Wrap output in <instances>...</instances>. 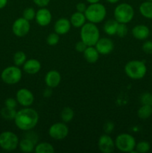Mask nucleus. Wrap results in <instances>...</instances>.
Instances as JSON below:
<instances>
[{
	"label": "nucleus",
	"mask_w": 152,
	"mask_h": 153,
	"mask_svg": "<svg viewBox=\"0 0 152 153\" xmlns=\"http://www.w3.org/2000/svg\"><path fill=\"white\" fill-rule=\"evenodd\" d=\"M15 125L22 131H28L33 129L37 125L39 115L37 111L29 107H24L16 112L14 118Z\"/></svg>",
	"instance_id": "f257e3e1"
},
{
	"label": "nucleus",
	"mask_w": 152,
	"mask_h": 153,
	"mask_svg": "<svg viewBox=\"0 0 152 153\" xmlns=\"http://www.w3.org/2000/svg\"><path fill=\"white\" fill-rule=\"evenodd\" d=\"M80 40L87 46H95L100 38V31L96 24L86 22L80 28Z\"/></svg>",
	"instance_id": "f03ea898"
},
{
	"label": "nucleus",
	"mask_w": 152,
	"mask_h": 153,
	"mask_svg": "<svg viewBox=\"0 0 152 153\" xmlns=\"http://www.w3.org/2000/svg\"><path fill=\"white\" fill-rule=\"evenodd\" d=\"M88 22L98 24L102 22L107 15V9L104 4L99 2L89 4L84 12Z\"/></svg>",
	"instance_id": "7ed1b4c3"
},
{
	"label": "nucleus",
	"mask_w": 152,
	"mask_h": 153,
	"mask_svg": "<svg viewBox=\"0 0 152 153\" xmlns=\"http://www.w3.org/2000/svg\"><path fill=\"white\" fill-rule=\"evenodd\" d=\"M125 74L131 79L139 80L145 77L147 73V67L142 61L133 60L125 66Z\"/></svg>",
	"instance_id": "20e7f679"
},
{
	"label": "nucleus",
	"mask_w": 152,
	"mask_h": 153,
	"mask_svg": "<svg viewBox=\"0 0 152 153\" xmlns=\"http://www.w3.org/2000/svg\"><path fill=\"white\" fill-rule=\"evenodd\" d=\"M113 14L119 23L128 24L134 16V7L128 3H121L115 7Z\"/></svg>",
	"instance_id": "39448f33"
},
{
	"label": "nucleus",
	"mask_w": 152,
	"mask_h": 153,
	"mask_svg": "<svg viewBox=\"0 0 152 153\" xmlns=\"http://www.w3.org/2000/svg\"><path fill=\"white\" fill-rule=\"evenodd\" d=\"M136 144L137 142L134 136L128 133L119 134L115 140L116 148L123 152H137V151H134Z\"/></svg>",
	"instance_id": "423d86ee"
},
{
	"label": "nucleus",
	"mask_w": 152,
	"mask_h": 153,
	"mask_svg": "<svg viewBox=\"0 0 152 153\" xmlns=\"http://www.w3.org/2000/svg\"><path fill=\"white\" fill-rule=\"evenodd\" d=\"M22 71L16 65L6 67L1 73V80L7 85L17 84L22 79Z\"/></svg>",
	"instance_id": "0eeeda50"
},
{
	"label": "nucleus",
	"mask_w": 152,
	"mask_h": 153,
	"mask_svg": "<svg viewBox=\"0 0 152 153\" xmlns=\"http://www.w3.org/2000/svg\"><path fill=\"white\" fill-rule=\"evenodd\" d=\"M19 137L12 131H3L0 134V147L5 151L15 150L19 146Z\"/></svg>",
	"instance_id": "6e6552de"
},
{
	"label": "nucleus",
	"mask_w": 152,
	"mask_h": 153,
	"mask_svg": "<svg viewBox=\"0 0 152 153\" xmlns=\"http://www.w3.org/2000/svg\"><path fill=\"white\" fill-rule=\"evenodd\" d=\"M30 29H31L30 22L24 17L16 19L12 25V31L16 37H25L29 33Z\"/></svg>",
	"instance_id": "1a4fd4ad"
},
{
	"label": "nucleus",
	"mask_w": 152,
	"mask_h": 153,
	"mask_svg": "<svg viewBox=\"0 0 152 153\" xmlns=\"http://www.w3.org/2000/svg\"><path fill=\"white\" fill-rule=\"evenodd\" d=\"M69 134V128L65 123H55L50 126L49 134L52 139L63 140L66 138Z\"/></svg>",
	"instance_id": "9d476101"
},
{
	"label": "nucleus",
	"mask_w": 152,
	"mask_h": 153,
	"mask_svg": "<svg viewBox=\"0 0 152 153\" xmlns=\"http://www.w3.org/2000/svg\"><path fill=\"white\" fill-rule=\"evenodd\" d=\"M16 100L20 105L30 107L34 102V94L27 88H21L16 92Z\"/></svg>",
	"instance_id": "9b49d317"
},
{
	"label": "nucleus",
	"mask_w": 152,
	"mask_h": 153,
	"mask_svg": "<svg viewBox=\"0 0 152 153\" xmlns=\"http://www.w3.org/2000/svg\"><path fill=\"white\" fill-rule=\"evenodd\" d=\"M98 146L101 152L111 153L116 148L115 140L108 134H102L98 139Z\"/></svg>",
	"instance_id": "f8f14e48"
},
{
	"label": "nucleus",
	"mask_w": 152,
	"mask_h": 153,
	"mask_svg": "<svg viewBox=\"0 0 152 153\" xmlns=\"http://www.w3.org/2000/svg\"><path fill=\"white\" fill-rule=\"evenodd\" d=\"M95 47L96 48L100 55H109L113 52L114 49V43L112 41L111 39L107 38V37H102V38H99L96 44L95 45Z\"/></svg>",
	"instance_id": "ddd939ff"
},
{
	"label": "nucleus",
	"mask_w": 152,
	"mask_h": 153,
	"mask_svg": "<svg viewBox=\"0 0 152 153\" xmlns=\"http://www.w3.org/2000/svg\"><path fill=\"white\" fill-rule=\"evenodd\" d=\"M52 19V15L50 10L46 7H40L36 11L35 20L40 26H47L51 23Z\"/></svg>",
	"instance_id": "4468645a"
},
{
	"label": "nucleus",
	"mask_w": 152,
	"mask_h": 153,
	"mask_svg": "<svg viewBox=\"0 0 152 153\" xmlns=\"http://www.w3.org/2000/svg\"><path fill=\"white\" fill-rule=\"evenodd\" d=\"M61 82V74L59 72L55 70H52L49 71L45 76V82L49 88H57L60 85Z\"/></svg>",
	"instance_id": "2eb2a0df"
},
{
	"label": "nucleus",
	"mask_w": 152,
	"mask_h": 153,
	"mask_svg": "<svg viewBox=\"0 0 152 153\" xmlns=\"http://www.w3.org/2000/svg\"><path fill=\"white\" fill-rule=\"evenodd\" d=\"M71 26L70 20H69L66 18H61L55 22V25H54L55 32H56L59 35H63L70 31Z\"/></svg>",
	"instance_id": "dca6fc26"
},
{
	"label": "nucleus",
	"mask_w": 152,
	"mask_h": 153,
	"mask_svg": "<svg viewBox=\"0 0 152 153\" xmlns=\"http://www.w3.org/2000/svg\"><path fill=\"white\" fill-rule=\"evenodd\" d=\"M132 35L139 40H146L150 35V29L145 25H137L132 29Z\"/></svg>",
	"instance_id": "f3484780"
},
{
	"label": "nucleus",
	"mask_w": 152,
	"mask_h": 153,
	"mask_svg": "<svg viewBox=\"0 0 152 153\" xmlns=\"http://www.w3.org/2000/svg\"><path fill=\"white\" fill-rule=\"evenodd\" d=\"M22 67H23L24 71L29 75L36 74L41 70V64H40V62L38 60L34 59V58L26 60V61L22 65Z\"/></svg>",
	"instance_id": "a211bd4d"
},
{
	"label": "nucleus",
	"mask_w": 152,
	"mask_h": 153,
	"mask_svg": "<svg viewBox=\"0 0 152 153\" xmlns=\"http://www.w3.org/2000/svg\"><path fill=\"white\" fill-rule=\"evenodd\" d=\"M83 54L85 60L89 64H95L99 58L100 55L95 46H87Z\"/></svg>",
	"instance_id": "6ab92c4d"
},
{
	"label": "nucleus",
	"mask_w": 152,
	"mask_h": 153,
	"mask_svg": "<svg viewBox=\"0 0 152 153\" xmlns=\"http://www.w3.org/2000/svg\"><path fill=\"white\" fill-rule=\"evenodd\" d=\"M86 16L84 13L76 11L72 13L70 17V22L71 25L75 28H81L86 23Z\"/></svg>",
	"instance_id": "aec40b11"
},
{
	"label": "nucleus",
	"mask_w": 152,
	"mask_h": 153,
	"mask_svg": "<svg viewBox=\"0 0 152 153\" xmlns=\"http://www.w3.org/2000/svg\"><path fill=\"white\" fill-rule=\"evenodd\" d=\"M18 147L19 148V149L22 152L29 153L33 152L35 149V143L31 139L28 138V137H25V138L19 140Z\"/></svg>",
	"instance_id": "412c9836"
},
{
	"label": "nucleus",
	"mask_w": 152,
	"mask_h": 153,
	"mask_svg": "<svg viewBox=\"0 0 152 153\" xmlns=\"http://www.w3.org/2000/svg\"><path fill=\"white\" fill-rule=\"evenodd\" d=\"M119 22L116 19H109L104 23V31L110 36H114L116 34Z\"/></svg>",
	"instance_id": "4be33fe9"
},
{
	"label": "nucleus",
	"mask_w": 152,
	"mask_h": 153,
	"mask_svg": "<svg viewBox=\"0 0 152 153\" xmlns=\"http://www.w3.org/2000/svg\"><path fill=\"white\" fill-rule=\"evenodd\" d=\"M140 13L142 16L147 19H152V1L147 0L146 1L142 3L139 6Z\"/></svg>",
	"instance_id": "5701e85b"
},
{
	"label": "nucleus",
	"mask_w": 152,
	"mask_h": 153,
	"mask_svg": "<svg viewBox=\"0 0 152 153\" xmlns=\"http://www.w3.org/2000/svg\"><path fill=\"white\" fill-rule=\"evenodd\" d=\"M34 151L36 153H53L55 152V148L51 143L41 142L35 146Z\"/></svg>",
	"instance_id": "b1692460"
},
{
	"label": "nucleus",
	"mask_w": 152,
	"mask_h": 153,
	"mask_svg": "<svg viewBox=\"0 0 152 153\" xmlns=\"http://www.w3.org/2000/svg\"><path fill=\"white\" fill-rule=\"evenodd\" d=\"M137 115L142 120H147L152 115V106L142 105L139 108Z\"/></svg>",
	"instance_id": "393cba45"
},
{
	"label": "nucleus",
	"mask_w": 152,
	"mask_h": 153,
	"mask_svg": "<svg viewBox=\"0 0 152 153\" xmlns=\"http://www.w3.org/2000/svg\"><path fill=\"white\" fill-rule=\"evenodd\" d=\"M16 111L15 108H11L4 107L0 111L1 116L4 119L7 120H13L16 117Z\"/></svg>",
	"instance_id": "a878e982"
},
{
	"label": "nucleus",
	"mask_w": 152,
	"mask_h": 153,
	"mask_svg": "<svg viewBox=\"0 0 152 153\" xmlns=\"http://www.w3.org/2000/svg\"><path fill=\"white\" fill-rule=\"evenodd\" d=\"M61 117L63 123L70 122L74 117V111L69 107L64 108L61 111Z\"/></svg>",
	"instance_id": "bb28decb"
},
{
	"label": "nucleus",
	"mask_w": 152,
	"mask_h": 153,
	"mask_svg": "<svg viewBox=\"0 0 152 153\" xmlns=\"http://www.w3.org/2000/svg\"><path fill=\"white\" fill-rule=\"evenodd\" d=\"M26 55L22 51H18L13 55V63L17 67L22 66L26 61Z\"/></svg>",
	"instance_id": "cd10ccee"
},
{
	"label": "nucleus",
	"mask_w": 152,
	"mask_h": 153,
	"mask_svg": "<svg viewBox=\"0 0 152 153\" xmlns=\"http://www.w3.org/2000/svg\"><path fill=\"white\" fill-rule=\"evenodd\" d=\"M151 149V145L148 142L145 141V140H142L137 143L136 144L135 149L137 152L139 153H146L149 152Z\"/></svg>",
	"instance_id": "c85d7f7f"
},
{
	"label": "nucleus",
	"mask_w": 152,
	"mask_h": 153,
	"mask_svg": "<svg viewBox=\"0 0 152 153\" xmlns=\"http://www.w3.org/2000/svg\"><path fill=\"white\" fill-rule=\"evenodd\" d=\"M36 16V11L34 10V8L31 7H26L25 10H23V13H22V17L25 18V19L28 21L33 20L34 19H35Z\"/></svg>",
	"instance_id": "c756f323"
},
{
	"label": "nucleus",
	"mask_w": 152,
	"mask_h": 153,
	"mask_svg": "<svg viewBox=\"0 0 152 153\" xmlns=\"http://www.w3.org/2000/svg\"><path fill=\"white\" fill-rule=\"evenodd\" d=\"M60 40V35L57 34L56 32L51 33L48 35L47 38H46V42H47L48 45L49 46H55L59 43Z\"/></svg>",
	"instance_id": "7c9ffc66"
},
{
	"label": "nucleus",
	"mask_w": 152,
	"mask_h": 153,
	"mask_svg": "<svg viewBox=\"0 0 152 153\" xmlns=\"http://www.w3.org/2000/svg\"><path fill=\"white\" fill-rule=\"evenodd\" d=\"M140 102L142 105H147L152 106V94L151 93H144L140 97Z\"/></svg>",
	"instance_id": "2f4dec72"
},
{
	"label": "nucleus",
	"mask_w": 152,
	"mask_h": 153,
	"mask_svg": "<svg viewBox=\"0 0 152 153\" xmlns=\"http://www.w3.org/2000/svg\"><path fill=\"white\" fill-rule=\"evenodd\" d=\"M128 27H127L126 24L119 23L117 31H116V35H118L120 37H124L128 34Z\"/></svg>",
	"instance_id": "473e14b6"
},
{
	"label": "nucleus",
	"mask_w": 152,
	"mask_h": 153,
	"mask_svg": "<svg viewBox=\"0 0 152 153\" xmlns=\"http://www.w3.org/2000/svg\"><path fill=\"white\" fill-rule=\"evenodd\" d=\"M142 51L148 55H152V41L151 40H147L145 42L142 46Z\"/></svg>",
	"instance_id": "72a5a7b5"
},
{
	"label": "nucleus",
	"mask_w": 152,
	"mask_h": 153,
	"mask_svg": "<svg viewBox=\"0 0 152 153\" xmlns=\"http://www.w3.org/2000/svg\"><path fill=\"white\" fill-rule=\"evenodd\" d=\"M86 47H87V46H86V43H83L81 40H80V41L77 42L75 44V50L77 51V52H79V53H83L85 51V49H86Z\"/></svg>",
	"instance_id": "f704fd0d"
},
{
	"label": "nucleus",
	"mask_w": 152,
	"mask_h": 153,
	"mask_svg": "<svg viewBox=\"0 0 152 153\" xmlns=\"http://www.w3.org/2000/svg\"><path fill=\"white\" fill-rule=\"evenodd\" d=\"M17 103L16 100L13 98H7L6 99L5 102H4V105H5L6 107L11 108H16Z\"/></svg>",
	"instance_id": "c9c22d12"
},
{
	"label": "nucleus",
	"mask_w": 152,
	"mask_h": 153,
	"mask_svg": "<svg viewBox=\"0 0 152 153\" xmlns=\"http://www.w3.org/2000/svg\"><path fill=\"white\" fill-rule=\"evenodd\" d=\"M34 4L40 7H46L50 2V0H33Z\"/></svg>",
	"instance_id": "e433bc0d"
},
{
	"label": "nucleus",
	"mask_w": 152,
	"mask_h": 153,
	"mask_svg": "<svg viewBox=\"0 0 152 153\" xmlns=\"http://www.w3.org/2000/svg\"><path fill=\"white\" fill-rule=\"evenodd\" d=\"M114 129V124L112 122H107L106 123L105 125H104V131H106V133H110L113 131Z\"/></svg>",
	"instance_id": "4c0bfd02"
},
{
	"label": "nucleus",
	"mask_w": 152,
	"mask_h": 153,
	"mask_svg": "<svg viewBox=\"0 0 152 153\" xmlns=\"http://www.w3.org/2000/svg\"><path fill=\"white\" fill-rule=\"evenodd\" d=\"M87 6L83 2H78L76 4V10L80 13H84Z\"/></svg>",
	"instance_id": "58836bf2"
},
{
	"label": "nucleus",
	"mask_w": 152,
	"mask_h": 153,
	"mask_svg": "<svg viewBox=\"0 0 152 153\" xmlns=\"http://www.w3.org/2000/svg\"><path fill=\"white\" fill-rule=\"evenodd\" d=\"M8 0H0V9H2L7 5Z\"/></svg>",
	"instance_id": "ea45409f"
},
{
	"label": "nucleus",
	"mask_w": 152,
	"mask_h": 153,
	"mask_svg": "<svg viewBox=\"0 0 152 153\" xmlns=\"http://www.w3.org/2000/svg\"><path fill=\"white\" fill-rule=\"evenodd\" d=\"M51 94H52V92H51V91L49 89L45 90L44 97H49V96H51Z\"/></svg>",
	"instance_id": "a19ab883"
},
{
	"label": "nucleus",
	"mask_w": 152,
	"mask_h": 153,
	"mask_svg": "<svg viewBox=\"0 0 152 153\" xmlns=\"http://www.w3.org/2000/svg\"><path fill=\"white\" fill-rule=\"evenodd\" d=\"M87 2H89V4H92V3H96V2H99L100 0H86Z\"/></svg>",
	"instance_id": "79ce46f5"
},
{
	"label": "nucleus",
	"mask_w": 152,
	"mask_h": 153,
	"mask_svg": "<svg viewBox=\"0 0 152 153\" xmlns=\"http://www.w3.org/2000/svg\"><path fill=\"white\" fill-rule=\"evenodd\" d=\"M106 1L109 3H111V4H116V3H117L119 0H106Z\"/></svg>",
	"instance_id": "37998d69"
},
{
	"label": "nucleus",
	"mask_w": 152,
	"mask_h": 153,
	"mask_svg": "<svg viewBox=\"0 0 152 153\" xmlns=\"http://www.w3.org/2000/svg\"><path fill=\"white\" fill-rule=\"evenodd\" d=\"M148 1H152V0H148Z\"/></svg>",
	"instance_id": "c03bdc74"
}]
</instances>
